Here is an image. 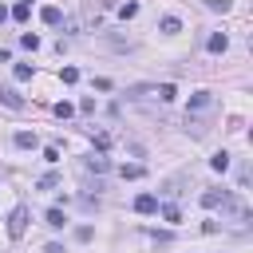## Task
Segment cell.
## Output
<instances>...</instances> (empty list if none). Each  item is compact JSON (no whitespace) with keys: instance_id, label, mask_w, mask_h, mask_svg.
<instances>
[{"instance_id":"obj_5","label":"cell","mask_w":253,"mask_h":253,"mask_svg":"<svg viewBox=\"0 0 253 253\" xmlns=\"http://www.w3.org/2000/svg\"><path fill=\"white\" fill-rule=\"evenodd\" d=\"M0 103L12 107V111H24V95H16L12 87H0Z\"/></svg>"},{"instance_id":"obj_17","label":"cell","mask_w":253,"mask_h":253,"mask_svg":"<svg viewBox=\"0 0 253 253\" xmlns=\"http://www.w3.org/2000/svg\"><path fill=\"white\" fill-rule=\"evenodd\" d=\"M63 221H67L63 210H47V225H51V229H63Z\"/></svg>"},{"instance_id":"obj_19","label":"cell","mask_w":253,"mask_h":253,"mask_svg":"<svg viewBox=\"0 0 253 253\" xmlns=\"http://www.w3.org/2000/svg\"><path fill=\"white\" fill-rule=\"evenodd\" d=\"M119 16H123V20H134V16H138V4H134V0H130V4H123V8H119Z\"/></svg>"},{"instance_id":"obj_9","label":"cell","mask_w":253,"mask_h":253,"mask_svg":"<svg viewBox=\"0 0 253 253\" xmlns=\"http://www.w3.org/2000/svg\"><path fill=\"white\" fill-rule=\"evenodd\" d=\"M40 20H43V24H51V28H55V24H63V12H59V8H55V4H47V8H43V12H40Z\"/></svg>"},{"instance_id":"obj_12","label":"cell","mask_w":253,"mask_h":253,"mask_svg":"<svg viewBox=\"0 0 253 253\" xmlns=\"http://www.w3.org/2000/svg\"><path fill=\"white\" fill-rule=\"evenodd\" d=\"M154 95H158L162 103H170V99L178 95V87H174V83H158V87H154Z\"/></svg>"},{"instance_id":"obj_11","label":"cell","mask_w":253,"mask_h":253,"mask_svg":"<svg viewBox=\"0 0 253 253\" xmlns=\"http://www.w3.org/2000/svg\"><path fill=\"white\" fill-rule=\"evenodd\" d=\"M12 142H16L20 150H32V146H36V134H32V130H16V138H12Z\"/></svg>"},{"instance_id":"obj_3","label":"cell","mask_w":253,"mask_h":253,"mask_svg":"<svg viewBox=\"0 0 253 253\" xmlns=\"http://www.w3.org/2000/svg\"><path fill=\"white\" fill-rule=\"evenodd\" d=\"M134 213H158V198L154 194H138L134 198Z\"/></svg>"},{"instance_id":"obj_15","label":"cell","mask_w":253,"mask_h":253,"mask_svg":"<svg viewBox=\"0 0 253 253\" xmlns=\"http://www.w3.org/2000/svg\"><path fill=\"white\" fill-rule=\"evenodd\" d=\"M119 174H123V178H142V174H146V166L130 162V166H119Z\"/></svg>"},{"instance_id":"obj_2","label":"cell","mask_w":253,"mask_h":253,"mask_svg":"<svg viewBox=\"0 0 253 253\" xmlns=\"http://www.w3.org/2000/svg\"><path fill=\"white\" fill-rule=\"evenodd\" d=\"M225 198H229V190H206L198 202H202L206 210H213V206H225Z\"/></svg>"},{"instance_id":"obj_1","label":"cell","mask_w":253,"mask_h":253,"mask_svg":"<svg viewBox=\"0 0 253 253\" xmlns=\"http://www.w3.org/2000/svg\"><path fill=\"white\" fill-rule=\"evenodd\" d=\"M28 206H16L12 213H8V237H24V229H28Z\"/></svg>"},{"instance_id":"obj_22","label":"cell","mask_w":253,"mask_h":253,"mask_svg":"<svg viewBox=\"0 0 253 253\" xmlns=\"http://www.w3.org/2000/svg\"><path fill=\"white\" fill-rule=\"evenodd\" d=\"M55 182H59V178H55V174H43V178H40V182H36V190H51V186H55Z\"/></svg>"},{"instance_id":"obj_10","label":"cell","mask_w":253,"mask_h":253,"mask_svg":"<svg viewBox=\"0 0 253 253\" xmlns=\"http://www.w3.org/2000/svg\"><path fill=\"white\" fill-rule=\"evenodd\" d=\"M158 28H162L166 36H178V32H182V20H178V16H162V24H158Z\"/></svg>"},{"instance_id":"obj_25","label":"cell","mask_w":253,"mask_h":253,"mask_svg":"<svg viewBox=\"0 0 253 253\" xmlns=\"http://www.w3.org/2000/svg\"><path fill=\"white\" fill-rule=\"evenodd\" d=\"M4 20H8V8H4V4H0V24H4Z\"/></svg>"},{"instance_id":"obj_4","label":"cell","mask_w":253,"mask_h":253,"mask_svg":"<svg viewBox=\"0 0 253 253\" xmlns=\"http://www.w3.org/2000/svg\"><path fill=\"white\" fill-rule=\"evenodd\" d=\"M83 166H87V170H95V174H103V170H107V166H111V162H107V158H103V150H91V154H87V158H83Z\"/></svg>"},{"instance_id":"obj_23","label":"cell","mask_w":253,"mask_h":253,"mask_svg":"<svg viewBox=\"0 0 253 253\" xmlns=\"http://www.w3.org/2000/svg\"><path fill=\"white\" fill-rule=\"evenodd\" d=\"M59 79H63V83H75V79H79V71H75V67H63V71H59Z\"/></svg>"},{"instance_id":"obj_16","label":"cell","mask_w":253,"mask_h":253,"mask_svg":"<svg viewBox=\"0 0 253 253\" xmlns=\"http://www.w3.org/2000/svg\"><path fill=\"white\" fill-rule=\"evenodd\" d=\"M162 217H166L170 225H178V221H182V210H178V206H162Z\"/></svg>"},{"instance_id":"obj_20","label":"cell","mask_w":253,"mask_h":253,"mask_svg":"<svg viewBox=\"0 0 253 253\" xmlns=\"http://www.w3.org/2000/svg\"><path fill=\"white\" fill-rule=\"evenodd\" d=\"M16 79L28 83V79H32V67H28V63H16Z\"/></svg>"},{"instance_id":"obj_8","label":"cell","mask_w":253,"mask_h":253,"mask_svg":"<svg viewBox=\"0 0 253 253\" xmlns=\"http://www.w3.org/2000/svg\"><path fill=\"white\" fill-rule=\"evenodd\" d=\"M8 16H12V20H16V24H24V20H28V16H32V0H16V8H12V12H8Z\"/></svg>"},{"instance_id":"obj_21","label":"cell","mask_w":253,"mask_h":253,"mask_svg":"<svg viewBox=\"0 0 253 253\" xmlns=\"http://www.w3.org/2000/svg\"><path fill=\"white\" fill-rule=\"evenodd\" d=\"M71 111H75L71 103H55V119H71Z\"/></svg>"},{"instance_id":"obj_7","label":"cell","mask_w":253,"mask_h":253,"mask_svg":"<svg viewBox=\"0 0 253 253\" xmlns=\"http://www.w3.org/2000/svg\"><path fill=\"white\" fill-rule=\"evenodd\" d=\"M210 103H213V95H210V91H194V95H190V111H206Z\"/></svg>"},{"instance_id":"obj_14","label":"cell","mask_w":253,"mask_h":253,"mask_svg":"<svg viewBox=\"0 0 253 253\" xmlns=\"http://www.w3.org/2000/svg\"><path fill=\"white\" fill-rule=\"evenodd\" d=\"M126 95H130V99H146V95H154V87H146V83H134V87H126Z\"/></svg>"},{"instance_id":"obj_24","label":"cell","mask_w":253,"mask_h":253,"mask_svg":"<svg viewBox=\"0 0 253 253\" xmlns=\"http://www.w3.org/2000/svg\"><path fill=\"white\" fill-rule=\"evenodd\" d=\"M43 162H59V146H43Z\"/></svg>"},{"instance_id":"obj_6","label":"cell","mask_w":253,"mask_h":253,"mask_svg":"<svg viewBox=\"0 0 253 253\" xmlns=\"http://www.w3.org/2000/svg\"><path fill=\"white\" fill-rule=\"evenodd\" d=\"M206 47H210V51L217 55V51H225V47H229V36H225V32H213V36L206 40Z\"/></svg>"},{"instance_id":"obj_18","label":"cell","mask_w":253,"mask_h":253,"mask_svg":"<svg viewBox=\"0 0 253 253\" xmlns=\"http://www.w3.org/2000/svg\"><path fill=\"white\" fill-rule=\"evenodd\" d=\"M20 43H24L28 51H36V47H40V36H36V32H24V36H20Z\"/></svg>"},{"instance_id":"obj_13","label":"cell","mask_w":253,"mask_h":253,"mask_svg":"<svg viewBox=\"0 0 253 253\" xmlns=\"http://www.w3.org/2000/svg\"><path fill=\"white\" fill-rule=\"evenodd\" d=\"M210 166H213L217 174H225V170H229V154H225V150H217V154L210 158Z\"/></svg>"}]
</instances>
